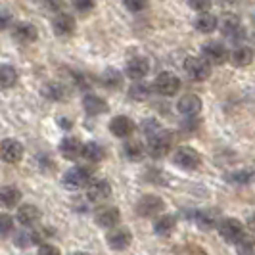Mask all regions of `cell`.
<instances>
[{
	"instance_id": "ffe728a7",
	"label": "cell",
	"mask_w": 255,
	"mask_h": 255,
	"mask_svg": "<svg viewBox=\"0 0 255 255\" xmlns=\"http://www.w3.org/2000/svg\"><path fill=\"white\" fill-rule=\"evenodd\" d=\"M83 148H85V144H81V140L75 136H65L64 140L60 142V152L65 159H77L79 155H83Z\"/></svg>"
},
{
	"instance_id": "52a82bcc",
	"label": "cell",
	"mask_w": 255,
	"mask_h": 255,
	"mask_svg": "<svg viewBox=\"0 0 255 255\" xmlns=\"http://www.w3.org/2000/svg\"><path fill=\"white\" fill-rule=\"evenodd\" d=\"M169 150H171V134L165 132V130L153 134L152 138H150V142H148V153L152 155L153 159L167 155Z\"/></svg>"
},
{
	"instance_id": "9c48e42d",
	"label": "cell",
	"mask_w": 255,
	"mask_h": 255,
	"mask_svg": "<svg viewBox=\"0 0 255 255\" xmlns=\"http://www.w3.org/2000/svg\"><path fill=\"white\" fill-rule=\"evenodd\" d=\"M202 56H204L209 64L219 65V64H225V62H227V58H229V50H227V46H225V44L211 40V42H205L204 44V48H202Z\"/></svg>"
},
{
	"instance_id": "1f68e13d",
	"label": "cell",
	"mask_w": 255,
	"mask_h": 255,
	"mask_svg": "<svg viewBox=\"0 0 255 255\" xmlns=\"http://www.w3.org/2000/svg\"><path fill=\"white\" fill-rule=\"evenodd\" d=\"M44 96L50 100H64L65 98V87L58 85V83H50L44 87Z\"/></svg>"
},
{
	"instance_id": "5b68a950",
	"label": "cell",
	"mask_w": 255,
	"mask_h": 255,
	"mask_svg": "<svg viewBox=\"0 0 255 255\" xmlns=\"http://www.w3.org/2000/svg\"><path fill=\"white\" fill-rule=\"evenodd\" d=\"M153 89H155L157 94H161V96H175L180 89L179 77L175 75V73L163 71V73L157 75L155 83H153Z\"/></svg>"
},
{
	"instance_id": "30bf717a",
	"label": "cell",
	"mask_w": 255,
	"mask_h": 255,
	"mask_svg": "<svg viewBox=\"0 0 255 255\" xmlns=\"http://www.w3.org/2000/svg\"><path fill=\"white\" fill-rule=\"evenodd\" d=\"M0 155H2V159L6 163H19L21 157H23V146H21V142L13 140V138L2 140Z\"/></svg>"
},
{
	"instance_id": "ba28073f",
	"label": "cell",
	"mask_w": 255,
	"mask_h": 255,
	"mask_svg": "<svg viewBox=\"0 0 255 255\" xmlns=\"http://www.w3.org/2000/svg\"><path fill=\"white\" fill-rule=\"evenodd\" d=\"M110 196H112V186L108 180H94L87 186V198L92 204H104Z\"/></svg>"
},
{
	"instance_id": "9a60e30c",
	"label": "cell",
	"mask_w": 255,
	"mask_h": 255,
	"mask_svg": "<svg viewBox=\"0 0 255 255\" xmlns=\"http://www.w3.org/2000/svg\"><path fill=\"white\" fill-rule=\"evenodd\" d=\"M177 108L184 117H196L202 112V100L196 94H184L177 104Z\"/></svg>"
},
{
	"instance_id": "d4e9b609",
	"label": "cell",
	"mask_w": 255,
	"mask_h": 255,
	"mask_svg": "<svg viewBox=\"0 0 255 255\" xmlns=\"http://www.w3.org/2000/svg\"><path fill=\"white\" fill-rule=\"evenodd\" d=\"M175 227H177V219L173 217V215H163V217L155 219V223H153V232H155L157 236H169V234H173Z\"/></svg>"
},
{
	"instance_id": "8fae6325",
	"label": "cell",
	"mask_w": 255,
	"mask_h": 255,
	"mask_svg": "<svg viewBox=\"0 0 255 255\" xmlns=\"http://www.w3.org/2000/svg\"><path fill=\"white\" fill-rule=\"evenodd\" d=\"M12 37L13 40H17L19 44H31L35 42L38 37V31L37 27L29 21H21V23H15L12 29Z\"/></svg>"
},
{
	"instance_id": "603a6c76",
	"label": "cell",
	"mask_w": 255,
	"mask_h": 255,
	"mask_svg": "<svg viewBox=\"0 0 255 255\" xmlns=\"http://www.w3.org/2000/svg\"><path fill=\"white\" fill-rule=\"evenodd\" d=\"M230 60L236 67H246L254 62V50L250 46H236L230 54Z\"/></svg>"
},
{
	"instance_id": "ab89813d",
	"label": "cell",
	"mask_w": 255,
	"mask_h": 255,
	"mask_svg": "<svg viewBox=\"0 0 255 255\" xmlns=\"http://www.w3.org/2000/svg\"><path fill=\"white\" fill-rule=\"evenodd\" d=\"M73 6L77 8V12L87 13L94 8V0H73Z\"/></svg>"
},
{
	"instance_id": "74e56055",
	"label": "cell",
	"mask_w": 255,
	"mask_h": 255,
	"mask_svg": "<svg viewBox=\"0 0 255 255\" xmlns=\"http://www.w3.org/2000/svg\"><path fill=\"white\" fill-rule=\"evenodd\" d=\"M123 4L130 12H142L148 8V0H123Z\"/></svg>"
},
{
	"instance_id": "4316f807",
	"label": "cell",
	"mask_w": 255,
	"mask_h": 255,
	"mask_svg": "<svg viewBox=\"0 0 255 255\" xmlns=\"http://www.w3.org/2000/svg\"><path fill=\"white\" fill-rule=\"evenodd\" d=\"M221 31H223V35H227V37H236V35L242 31L240 17H238V15H234V13L227 15V17H225V21L221 23Z\"/></svg>"
},
{
	"instance_id": "7a4b0ae2",
	"label": "cell",
	"mask_w": 255,
	"mask_h": 255,
	"mask_svg": "<svg viewBox=\"0 0 255 255\" xmlns=\"http://www.w3.org/2000/svg\"><path fill=\"white\" fill-rule=\"evenodd\" d=\"M163 200L159 198V196H153V194H148V196H142L140 200L136 202V213L140 215V217H146V219H152L155 215H159L161 211H163Z\"/></svg>"
},
{
	"instance_id": "7bdbcfd3",
	"label": "cell",
	"mask_w": 255,
	"mask_h": 255,
	"mask_svg": "<svg viewBox=\"0 0 255 255\" xmlns=\"http://www.w3.org/2000/svg\"><path fill=\"white\" fill-rule=\"evenodd\" d=\"M250 229L255 230V213L252 215V217H250Z\"/></svg>"
},
{
	"instance_id": "ac0fdd59",
	"label": "cell",
	"mask_w": 255,
	"mask_h": 255,
	"mask_svg": "<svg viewBox=\"0 0 255 255\" xmlns=\"http://www.w3.org/2000/svg\"><path fill=\"white\" fill-rule=\"evenodd\" d=\"M127 77L132 81H142L150 71V64L146 58H132L127 62Z\"/></svg>"
},
{
	"instance_id": "e575fe53",
	"label": "cell",
	"mask_w": 255,
	"mask_h": 255,
	"mask_svg": "<svg viewBox=\"0 0 255 255\" xmlns=\"http://www.w3.org/2000/svg\"><path fill=\"white\" fill-rule=\"evenodd\" d=\"M229 180H232V182H236V184H248V182H252V180H255V175L252 173V171H236V173H230Z\"/></svg>"
},
{
	"instance_id": "44dd1931",
	"label": "cell",
	"mask_w": 255,
	"mask_h": 255,
	"mask_svg": "<svg viewBox=\"0 0 255 255\" xmlns=\"http://www.w3.org/2000/svg\"><path fill=\"white\" fill-rule=\"evenodd\" d=\"M83 108L89 115H100L104 112H108V102L96 94H87L83 98Z\"/></svg>"
},
{
	"instance_id": "2e32d148",
	"label": "cell",
	"mask_w": 255,
	"mask_h": 255,
	"mask_svg": "<svg viewBox=\"0 0 255 255\" xmlns=\"http://www.w3.org/2000/svg\"><path fill=\"white\" fill-rule=\"evenodd\" d=\"M15 219L23 225V227H35L38 221H40V209L37 205H19L17 207V213H15Z\"/></svg>"
},
{
	"instance_id": "f546056e",
	"label": "cell",
	"mask_w": 255,
	"mask_h": 255,
	"mask_svg": "<svg viewBox=\"0 0 255 255\" xmlns=\"http://www.w3.org/2000/svg\"><path fill=\"white\" fill-rule=\"evenodd\" d=\"M123 83V75L117 71V69H106L102 73V85L106 89H119Z\"/></svg>"
},
{
	"instance_id": "277c9868",
	"label": "cell",
	"mask_w": 255,
	"mask_h": 255,
	"mask_svg": "<svg viewBox=\"0 0 255 255\" xmlns=\"http://www.w3.org/2000/svg\"><path fill=\"white\" fill-rule=\"evenodd\" d=\"M184 71L192 81H205L211 75V64L205 58H186Z\"/></svg>"
},
{
	"instance_id": "d6a6232c",
	"label": "cell",
	"mask_w": 255,
	"mask_h": 255,
	"mask_svg": "<svg viewBox=\"0 0 255 255\" xmlns=\"http://www.w3.org/2000/svg\"><path fill=\"white\" fill-rule=\"evenodd\" d=\"M215 217H217V213H213V211H202L200 215H198V219H196V223H198V227L204 230H209L215 227Z\"/></svg>"
},
{
	"instance_id": "f1b7e54d",
	"label": "cell",
	"mask_w": 255,
	"mask_h": 255,
	"mask_svg": "<svg viewBox=\"0 0 255 255\" xmlns=\"http://www.w3.org/2000/svg\"><path fill=\"white\" fill-rule=\"evenodd\" d=\"M150 94H152V87H150V85H146V83H142V81L132 83V87L128 89V96H130L132 100H136V102H144V100H148V98H150Z\"/></svg>"
},
{
	"instance_id": "f35d334b",
	"label": "cell",
	"mask_w": 255,
	"mask_h": 255,
	"mask_svg": "<svg viewBox=\"0 0 255 255\" xmlns=\"http://www.w3.org/2000/svg\"><path fill=\"white\" fill-rule=\"evenodd\" d=\"M188 6H190L192 10H196L198 13H202V12H207V10H209L211 0H188Z\"/></svg>"
},
{
	"instance_id": "3957f363",
	"label": "cell",
	"mask_w": 255,
	"mask_h": 255,
	"mask_svg": "<svg viewBox=\"0 0 255 255\" xmlns=\"http://www.w3.org/2000/svg\"><path fill=\"white\" fill-rule=\"evenodd\" d=\"M90 179H92V175H90L89 169L73 167V169H69L64 175V186L67 190H81V188L89 186Z\"/></svg>"
},
{
	"instance_id": "83f0119b",
	"label": "cell",
	"mask_w": 255,
	"mask_h": 255,
	"mask_svg": "<svg viewBox=\"0 0 255 255\" xmlns=\"http://www.w3.org/2000/svg\"><path fill=\"white\" fill-rule=\"evenodd\" d=\"M83 157L90 163H98L104 159V148L98 142H87L83 148Z\"/></svg>"
},
{
	"instance_id": "836d02e7",
	"label": "cell",
	"mask_w": 255,
	"mask_h": 255,
	"mask_svg": "<svg viewBox=\"0 0 255 255\" xmlns=\"http://www.w3.org/2000/svg\"><path fill=\"white\" fill-rule=\"evenodd\" d=\"M236 252L238 255H255V238L244 236L242 240L236 244Z\"/></svg>"
},
{
	"instance_id": "ee69618b",
	"label": "cell",
	"mask_w": 255,
	"mask_h": 255,
	"mask_svg": "<svg viewBox=\"0 0 255 255\" xmlns=\"http://www.w3.org/2000/svg\"><path fill=\"white\" fill-rule=\"evenodd\" d=\"M73 255H89V254H85V252H77V254H73Z\"/></svg>"
},
{
	"instance_id": "7402d4cb",
	"label": "cell",
	"mask_w": 255,
	"mask_h": 255,
	"mask_svg": "<svg viewBox=\"0 0 255 255\" xmlns=\"http://www.w3.org/2000/svg\"><path fill=\"white\" fill-rule=\"evenodd\" d=\"M21 202V192L15 186H4L0 190V204L4 205L6 209H13L15 205H19Z\"/></svg>"
},
{
	"instance_id": "4dcf8cb0",
	"label": "cell",
	"mask_w": 255,
	"mask_h": 255,
	"mask_svg": "<svg viewBox=\"0 0 255 255\" xmlns=\"http://www.w3.org/2000/svg\"><path fill=\"white\" fill-rule=\"evenodd\" d=\"M17 83V71L10 65H2L0 67V87L2 89H12Z\"/></svg>"
},
{
	"instance_id": "7c38bea8",
	"label": "cell",
	"mask_w": 255,
	"mask_h": 255,
	"mask_svg": "<svg viewBox=\"0 0 255 255\" xmlns=\"http://www.w3.org/2000/svg\"><path fill=\"white\" fill-rule=\"evenodd\" d=\"M106 240H108V246H110L112 250L123 252V250H127L128 246H130V242H132V234H130V230H127V229H115L106 236Z\"/></svg>"
},
{
	"instance_id": "60d3db41",
	"label": "cell",
	"mask_w": 255,
	"mask_h": 255,
	"mask_svg": "<svg viewBox=\"0 0 255 255\" xmlns=\"http://www.w3.org/2000/svg\"><path fill=\"white\" fill-rule=\"evenodd\" d=\"M37 255H60V250L52 244H40Z\"/></svg>"
},
{
	"instance_id": "8d00e7d4",
	"label": "cell",
	"mask_w": 255,
	"mask_h": 255,
	"mask_svg": "<svg viewBox=\"0 0 255 255\" xmlns=\"http://www.w3.org/2000/svg\"><path fill=\"white\" fill-rule=\"evenodd\" d=\"M13 229V219L10 215H6V213H2L0 215V234L6 238Z\"/></svg>"
},
{
	"instance_id": "e0dca14e",
	"label": "cell",
	"mask_w": 255,
	"mask_h": 255,
	"mask_svg": "<svg viewBox=\"0 0 255 255\" xmlns=\"http://www.w3.org/2000/svg\"><path fill=\"white\" fill-rule=\"evenodd\" d=\"M52 29H54V33L58 37L71 35L75 31V19H73V15H69V13H58L54 17V21H52Z\"/></svg>"
},
{
	"instance_id": "8992f818",
	"label": "cell",
	"mask_w": 255,
	"mask_h": 255,
	"mask_svg": "<svg viewBox=\"0 0 255 255\" xmlns=\"http://www.w3.org/2000/svg\"><path fill=\"white\" fill-rule=\"evenodd\" d=\"M175 163L180 167V169H184V171H194V169H198L200 163H202V157H200V153L196 152L194 148L190 146H182L179 148L177 152H175Z\"/></svg>"
},
{
	"instance_id": "6da1fadb",
	"label": "cell",
	"mask_w": 255,
	"mask_h": 255,
	"mask_svg": "<svg viewBox=\"0 0 255 255\" xmlns=\"http://www.w3.org/2000/svg\"><path fill=\"white\" fill-rule=\"evenodd\" d=\"M219 234L225 242L238 244L246 236V230H244V225L238 219H223L219 223Z\"/></svg>"
},
{
	"instance_id": "484cf974",
	"label": "cell",
	"mask_w": 255,
	"mask_h": 255,
	"mask_svg": "<svg viewBox=\"0 0 255 255\" xmlns=\"http://www.w3.org/2000/svg\"><path fill=\"white\" fill-rule=\"evenodd\" d=\"M144 144L138 140H128L123 144V155L127 157L128 161H140L144 155Z\"/></svg>"
},
{
	"instance_id": "d590c367",
	"label": "cell",
	"mask_w": 255,
	"mask_h": 255,
	"mask_svg": "<svg viewBox=\"0 0 255 255\" xmlns=\"http://www.w3.org/2000/svg\"><path fill=\"white\" fill-rule=\"evenodd\" d=\"M142 130H144V134H146L148 138H152L153 134L161 132V127H159V123H157L155 119H146V121L142 123Z\"/></svg>"
},
{
	"instance_id": "d6986e66",
	"label": "cell",
	"mask_w": 255,
	"mask_h": 255,
	"mask_svg": "<svg viewBox=\"0 0 255 255\" xmlns=\"http://www.w3.org/2000/svg\"><path fill=\"white\" fill-rule=\"evenodd\" d=\"M42 234H46V230H23V232H17L13 240L19 248H31V246L44 242L46 236H42Z\"/></svg>"
},
{
	"instance_id": "b9f144b4",
	"label": "cell",
	"mask_w": 255,
	"mask_h": 255,
	"mask_svg": "<svg viewBox=\"0 0 255 255\" xmlns=\"http://www.w3.org/2000/svg\"><path fill=\"white\" fill-rule=\"evenodd\" d=\"M8 21H10V13H8V10H2V27L8 25Z\"/></svg>"
},
{
	"instance_id": "cb8c5ba5",
	"label": "cell",
	"mask_w": 255,
	"mask_h": 255,
	"mask_svg": "<svg viewBox=\"0 0 255 255\" xmlns=\"http://www.w3.org/2000/svg\"><path fill=\"white\" fill-rule=\"evenodd\" d=\"M217 25H219L217 17L207 12H202L196 17V21H194L196 31H200V33H213V31L217 29Z\"/></svg>"
},
{
	"instance_id": "5bb4252c",
	"label": "cell",
	"mask_w": 255,
	"mask_h": 255,
	"mask_svg": "<svg viewBox=\"0 0 255 255\" xmlns=\"http://www.w3.org/2000/svg\"><path fill=\"white\" fill-rule=\"evenodd\" d=\"M96 223H98V227H102V229H114L115 225L119 223V209L114 207V205H106V207H100L98 211H96Z\"/></svg>"
},
{
	"instance_id": "4fadbf2b",
	"label": "cell",
	"mask_w": 255,
	"mask_h": 255,
	"mask_svg": "<svg viewBox=\"0 0 255 255\" xmlns=\"http://www.w3.org/2000/svg\"><path fill=\"white\" fill-rule=\"evenodd\" d=\"M134 128L136 127H134L132 119H128L127 115H117L110 123V130L117 138H127V136H130L134 132Z\"/></svg>"
}]
</instances>
